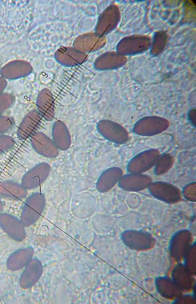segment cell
Returning a JSON list of instances; mask_svg holds the SVG:
<instances>
[{
    "instance_id": "cell-1",
    "label": "cell",
    "mask_w": 196,
    "mask_h": 304,
    "mask_svg": "<svg viewBox=\"0 0 196 304\" xmlns=\"http://www.w3.org/2000/svg\"><path fill=\"white\" fill-rule=\"evenodd\" d=\"M46 205V198L42 193H35L26 200L21 214L20 220L25 226L34 224L41 217Z\"/></svg>"
},
{
    "instance_id": "cell-2",
    "label": "cell",
    "mask_w": 196,
    "mask_h": 304,
    "mask_svg": "<svg viewBox=\"0 0 196 304\" xmlns=\"http://www.w3.org/2000/svg\"><path fill=\"white\" fill-rule=\"evenodd\" d=\"M121 239L125 246L134 250H148L151 248L154 244L153 236L142 230H126L121 234Z\"/></svg>"
},
{
    "instance_id": "cell-3",
    "label": "cell",
    "mask_w": 196,
    "mask_h": 304,
    "mask_svg": "<svg viewBox=\"0 0 196 304\" xmlns=\"http://www.w3.org/2000/svg\"><path fill=\"white\" fill-rule=\"evenodd\" d=\"M51 170L49 164L41 163L29 170L23 176L21 184L27 189L35 188L41 185L48 178Z\"/></svg>"
},
{
    "instance_id": "cell-4",
    "label": "cell",
    "mask_w": 196,
    "mask_h": 304,
    "mask_svg": "<svg viewBox=\"0 0 196 304\" xmlns=\"http://www.w3.org/2000/svg\"><path fill=\"white\" fill-rule=\"evenodd\" d=\"M30 142L33 149L42 156L54 158L59 155V149L53 140L43 132L34 134L30 138Z\"/></svg>"
},
{
    "instance_id": "cell-5",
    "label": "cell",
    "mask_w": 196,
    "mask_h": 304,
    "mask_svg": "<svg viewBox=\"0 0 196 304\" xmlns=\"http://www.w3.org/2000/svg\"><path fill=\"white\" fill-rule=\"evenodd\" d=\"M0 225L13 239L21 242L26 236L25 226L20 220L8 213L0 215Z\"/></svg>"
},
{
    "instance_id": "cell-6",
    "label": "cell",
    "mask_w": 196,
    "mask_h": 304,
    "mask_svg": "<svg viewBox=\"0 0 196 304\" xmlns=\"http://www.w3.org/2000/svg\"><path fill=\"white\" fill-rule=\"evenodd\" d=\"M191 234L188 230H181L175 233L170 241L169 250L171 256L179 260L184 256L189 247Z\"/></svg>"
},
{
    "instance_id": "cell-7",
    "label": "cell",
    "mask_w": 196,
    "mask_h": 304,
    "mask_svg": "<svg viewBox=\"0 0 196 304\" xmlns=\"http://www.w3.org/2000/svg\"><path fill=\"white\" fill-rule=\"evenodd\" d=\"M42 117L36 110L29 112L20 124L17 135L20 140L31 138L37 132L42 123Z\"/></svg>"
},
{
    "instance_id": "cell-8",
    "label": "cell",
    "mask_w": 196,
    "mask_h": 304,
    "mask_svg": "<svg viewBox=\"0 0 196 304\" xmlns=\"http://www.w3.org/2000/svg\"><path fill=\"white\" fill-rule=\"evenodd\" d=\"M20 279V287L24 289L34 286L40 280L43 273V265L37 258H32L24 267Z\"/></svg>"
},
{
    "instance_id": "cell-9",
    "label": "cell",
    "mask_w": 196,
    "mask_h": 304,
    "mask_svg": "<svg viewBox=\"0 0 196 304\" xmlns=\"http://www.w3.org/2000/svg\"><path fill=\"white\" fill-rule=\"evenodd\" d=\"M37 111L48 121L53 120L55 116V103L52 94L49 90H42L36 99Z\"/></svg>"
},
{
    "instance_id": "cell-10",
    "label": "cell",
    "mask_w": 196,
    "mask_h": 304,
    "mask_svg": "<svg viewBox=\"0 0 196 304\" xmlns=\"http://www.w3.org/2000/svg\"><path fill=\"white\" fill-rule=\"evenodd\" d=\"M52 135L53 141L58 149L65 151L70 148L71 144V136L63 122L57 120L54 122Z\"/></svg>"
},
{
    "instance_id": "cell-11",
    "label": "cell",
    "mask_w": 196,
    "mask_h": 304,
    "mask_svg": "<svg viewBox=\"0 0 196 304\" xmlns=\"http://www.w3.org/2000/svg\"><path fill=\"white\" fill-rule=\"evenodd\" d=\"M34 251L32 248L27 247L19 249L9 257L7 268L11 271H18L24 268L32 258Z\"/></svg>"
},
{
    "instance_id": "cell-12",
    "label": "cell",
    "mask_w": 196,
    "mask_h": 304,
    "mask_svg": "<svg viewBox=\"0 0 196 304\" xmlns=\"http://www.w3.org/2000/svg\"><path fill=\"white\" fill-rule=\"evenodd\" d=\"M26 189L22 184L12 180L0 182V197L14 200L22 199L26 195Z\"/></svg>"
},
{
    "instance_id": "cell-13",
    "label": "cell",
    "mask_w": 196,
    "mask_h": 304,
    "mask_svg": "<svg viewBox=\"0 0 196 304\" xmlns=\"http://www.w3.org/2000/svg\"><path fill=\"white\" fill-rule=\"evenodd\" d=\"M155 284L158 292L163 297L168 299L177 298L181 294V289L176 284L167 277L155 278Z\"/></svg>"
},
{
    "instance_id": "cell-14",
    "label": "cell",
    "mask_w": 196,
    "mask_h": 304,
    "mask_svg": "<svg viewBox=\"0 0 196 304\" xmlns=\"http://www.w3.org/2000/svg\"><path fill=\"white\" fill-rule=\"evenodd\" d=\"M191 273L188 271L184 264H179L174 269L172 276V280L179 288L184 290L190 289L192 285Z\"/></svg>"
},
{
    "instance_id": "cell-15",
    "label": "cell",
    "mask_w": 196,
    "mask_h": 304,
    "mask_svg": "<svg viewBox=\"0 0 196 304\" xmlns=\"http://www.w3.org/2000/svg\"><path fill=\"white\" fill-rule=\"evenodd\" d=\"M195 245H190L183 257L185 258L184 265L192 274L195 273Z\"/></svg>"
},
{
    "instance_id": "cell-16",
    "label": "cell",
    "mask_w": 196,
    "mask_h": 304,
    "mask_svg": "<svg viewBox=\"0 0 196 304\" xmlns=\"http://www.w3.org/2000/svg\"><path fill=\"white\" fill-rule=\"evenodd\" d=\"M15 144V140L12 137L0 134V154L10 149Z\"/></svg>"
},
{
    "instance_id": "cell-17",
    "label": "cell",
    "mask_w": 196,
    "mask_h": 304,
    "mask_svg": "<svg viewBox=\"0 0 196 304\" xmlns=\"http://www.w3.org/2000/svg\"><path fill=\"white\" fill-rule=\"evenodd\" d=\"M15 124L13 118L9 116H0V134L11 129Z\"/></svg>"
},
{
    "instance_id": "cell-18",
    "label": "cell",
    "mask_w": 196,
    "mask_h": 304,
    "mask_svg": "<svg viewBox=\"0 0 196 304\" xmlns=\"http://www.w3.org/2000/svg\"><path fill=\"white\" fill-rule=\"evenodd\" d=\"M14 102L13 97L8 94H0V116L7 108L10 107Z\"/></svg>"
},
{
    "instance_id": "cell-19",
    "label": "cell",
    "mask_w": 196,
    "mask_h": 304,
    "mask_svg": "<svg viewBox=\"0 0 196 304\" xmlns=\"http://www.w3.org/2000/svg\"><path fill=\"white\" fill-rule=\"evenodd\" d=\"M3 208V203L1 201V197H0V212H1L2 211Z\"/></svg>"
}]
</instances>
